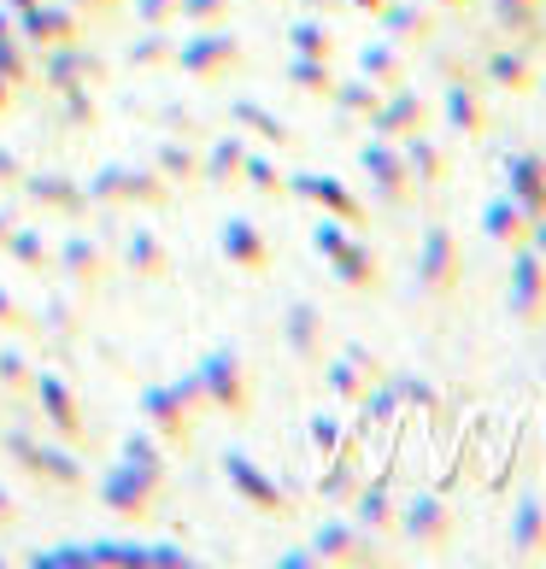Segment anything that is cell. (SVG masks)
I'll return each mask as SVG.
<instances>
[{
  "label": "cell",
  "instance_id": "5bb4252c",
  "mask_svg": "<svg viewBox=\"0 0 546 569\" xmlns=\"http://www.w3.org/2000/svg\"><path fill=\"white\" fill-rule=\"evenodd\" d=\"M435 7H447V12H465V7H476V0H435Z\"/></svg>",
  "mask_w": 546,
  "mask_h": 569
},
{
  "label": "cell",
  "instance_id": "8992f818",
  "mask_svg": "<svg viewBox=\"0 0 546 569\" xmlns=\"http://www.w3.org/2000/svg\"><path fill=\"white\" fill-rule=\"evenodd\" d=\"M482 223H488V236L506 247V252H517V247H529V223L535 218L523 212L512 194H499V200H488V218H482Z\"/></svg>",
  "mask_w": 546,
  "mask_h": 569
},
{
  "label": "cell",
  "instance_id": "7a4b0ae2",
  "mask_svg": "<svg viewBox=\"0 0 546 569\" xmlns=\"http://www.w3.org/2000/svg\"><path fill=\"white\" fill-rule=\"evenodd\" d=\"M512 558H546V499L540 493H523L517 511H512Z\"/></svg>",
  "mask_w": 546,
  "mask_h": 569
},
{
  "label": "cell",
  "instance_id": "9c48e42d",
  "mask_svg": "<svg viewBox=\"0 0 546 569\" xmlns=\"http://www.w3.org/2000/svg\"><path fill=\"white\" fill-rule=\"evenodd\" d=\"M411 529H417V540H447V535H453V517H447V505H440V499H417V511H411Z\"/></svg>",
  "mask_w": 546,
  "mask_h": 569
},
{
  "label": "cell",
  "instance_id": "5b68a950",
  "mask_svg": "<svg viewBox=\"0 0 546 569\" xmlns=\"http://www.w3.org/2000/svg\"><path fill=\"white\" fill-rule=\"evenodd\" d=\"M458 277H465V259H458V241L447 236V229H429V241H424V282L435 293H447Z\"/></svg>",
  "mask_w": 546,
  "mask_h": 569
},
{
  "label": "cell",
  "instance_id": "30bf717a",
  "mask_svg": "<svg viewBox=\"0 0 546 569\" xmlns=\"http://www.w3.org/2000/svg\"><path fill=\"white\" fill-rule=\"evenodd\" d=\"M411 159L424 164V177H429V182H440V177H447V153H440V147H429V141H417V147H411Z\"/></svg>",
  "mask_w": 546,
  "mask_h": 569
},
{
  "label": "cell",
  "instance_id": "277c9868",
  "mask_svg": "<svg viewBox=\"0 0 546 569\" xmlns=\"http://www.w3.org/2000/svg\"><path fill=\"white\" fill-rule=\"evenodd\" d=\"M506 171H512V200L529 218H546V153H512Z\"/></svg>",
  "mask_w": 546,
  "mask_h": 569
},
{
  "label": "cell",
  "instance_id": "8fae6325",
  "mask_svg": "<svg viewBox=\"0 0 546 569\" xmlns=\"http://www.w3.org/2000/svg\"><path fill=\"white\" fill-rule=\"evenodd\" d=\"M394 118H400L394 130H417V123H424V107H411V100H400V107H394Z\"/></svg>",
  "mask_w": 546,
  "mask_h": 569
},
{
  "label": "cell",
  "instance_id": "6da1fadb",
  "mask_svg": "<svg viewBox=\"0 0 546 569\" xmlns=\"http://www.w3.org/2000/svg\"><path fill=\"white\" fill-rule=\"evenodd\" d=\"M506 306L517 323L540 329L546 323V259L535 247H517L512 252V288H506Z\"/></svg>",
  "mask_w": 546,
  "mask_h": 569
},
{
  "label": "cell",
  "instance_id": "4fadbf2b",
  "mask_svg": "<svg viewBox=\"0 0 546 569\" xmlns=\"http://www.w3.org/2000/svg\"><path fill=\"white\" fill-rule=\"evenodd\" d=\"M529 247H535L540 259H546V218H535V223H529Z\"/></svg>",
  "mask_w": 546,
  "mask_h": 569
},
{
  "label": "cell",
  "instance_id": "7c38bea8",
  "mask_svg": "<svg viewBox=\"0 0 546 569\" xmlns=\"http://www.w3.org/2000/svg\"><path fill=\"white\" fill-rule=\"evenodd\" d=\"M400 30L406 36H429V18L424 12H400Z\"/></svg>",
  "mask_w": 546,
  "mask_h": 569
},
{
  "label": "cell",
  "instance_id": "52a82bcc",
  "mask_svg": "<svg viewBox=\"0 0 546 569\" xmlns=\"http://www.w3.org/2000/svg\"><path fill=\"white\" fill-rule=\"evenodd\" d=\"M447 118H453V130H458V136H482V130H488V100H482V89H476L470 77H465V82H453Z\"/></svg>",
  "mask_w": 546,
  "mask_h": 569
},
{
  "label": "cell",
  "instance_id": "9a60e30c",
  "mask_svg": "<svg viewBox=\"0 0 546 569\" xmlns=\"http://www.w3.org/2000/svg\"><path fill=\"white\" fill-rule=\"evenodd\" d=\"M535 94H546V71H540V89H535Z\"/></svg>",
  "mask_w": 546,
  "mask_h": 569
},
{
  "label": "cell",
  "instance_id": "ba28073f",
  "mask_svg": "<svg viewBox=\"0 0 546 569\" xmlns=\"http://www.w3.org/2000/svg\"><path fill=\"white\" fill-rule=\"evenodd\" d=\"M494 18L512 36H546V0H494Z\"/></svg>",
  "mask_w": 546,
  "mask_h": 569
},
{
  "label": "cell",
  "instance_id": "3957f363",
  "mask_svg": "<svg viewBox=\"0 0 546 569\" xmlns=\"http://www.w3.org/2000/svg\"><path fill=\"white\" fill-rule=\"evenodd\" d=\"M488 82L506 94H535L540 89V59L529 48H499V53H488Z\"/></svg>",
  "mask_w": 546,
  "mask_h": 569
}]
</instances>
